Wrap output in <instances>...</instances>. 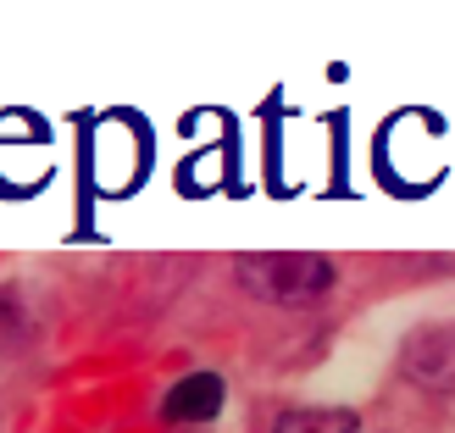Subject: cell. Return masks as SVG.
I'll return each mask as SVG.
<instances>
[{
	"label": "cell",
	"mask_w": 455,
	"mask_h": 433,
	"mask_svg": "<svg viewBox=\"0 0 455 433\" xmlns=\"http://www.w3.org/2000/svg\"><path fill=\"white\" fill-rule=\"evenodd\" d=\"M234 278L267 306H311L333 289V261L316 250H256L234 261Z\"/></svg>",
	"instance_id": "cell-1"
},
{
	"label": "cell",
	"mask_w": 455,
	"mask_h": 433,
	"mask_svg": "<svg viewBox=\"0 0 455 433\" xmlns=\"http://www.w3.org/2000/svg\"><path fill=\"white\" fill-rule=\"evenodd\" d=\"M400 373L417 383V389L434 395H455V323H427L405 339L400 350Z\"/></svg>",
	"instance_id": "cell-2"
},
{
	"label": "cell",
	"mask_w": 455,
	"mask_h": 433,
	"mask_svg": "<svg viewBox=\"0 0 455 433\" xmlns=\"http://www.w3.org/2000/svg\"><path fill=\"white\" fill-rule=\"evenodd\" d=\"M361 417L345 412V405H294V412L278 417L272 433H355Z\"/></svg>",
	"instance_id": "cell-4"
},
{
	"label": "cell",
	"mask_w": 455,
	"mask_h": 433,
	"mask_svg": "<svg viewBox=\"0 0 455 433\" xmlns=\"http://www.w3.org/2000/svg\"><path fill=\"white\" fill-rule=\"evenodd\" d=\"M222 400H228V383L222 373H189V378H178L167 400H162V417L167 422H206L222 412Z\"/></svg>",
	"instance_id": "cell-3"
}]
</instances>
